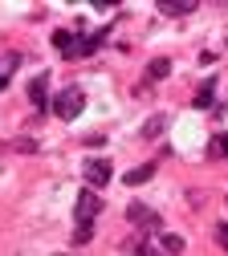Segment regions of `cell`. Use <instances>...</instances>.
<instances>
[{"label": "cell", "mask_w": 228, "mask_h": 256, "mask_svg": "<svg viewBox=\"0 0 228 256\" xmlns=\"http://www.w3.org/2000/svg\"><path fill=\"white\" fill-rule=\"evenodd\" d=\"M82 110H86V90H82V86H65L57 98H53V114H57V118H65V122L78 118Z\"/></svg>", "instance_id": "6da1fadb"}, {"label": "cell", "mask_w": 228, "mask_h": 256, "mask_svg": "<svg viewBox=\"0 0 228 256\" xmlns=\"http://www.w3.org/2000/svg\"><path fill=\"white\" fill-rule=\"evenodd\" d=\"M126 220L135 224L139 232H163V216H155L147 204H130V208H126Z\"/></svg>", "instance_id": "7a4b0ae2"}, {"label": "cell", "mask_w": 228, "mask_h": 256, "mask_svg": "<svg viewBox=\"0 0 228 256\" xmlns=\"http://www.w3.org/2000/svg\"><path fill=\"white\" fill-rule=\"evenodd\" d=\"M74 216H78V224H90V228H94V220L98 216H102V200H98V191H82V196H78V204H74Z\"/></svg>", "instance_id": "3957f363"}, {"label": "cell", "mask_w": 228, "mask_h": 256, "mask_svg": "<svg viewBox=\"0 0 228 256\" xmlns=\"http://www.w3.org/2000/svg\"><path fill=\"white\" fill-rule=\"evenodd\" d=\"M82 175H86V183H90V191H98L102 183H110V163L106 158H86V167H82Z\"/></svg>", "instance_id": "277c9868"}, {"label": "cell", "mask_w": 228, "mask_h": 256, "mask_svg": "<svg viewBox=\"0 0 228 256\" xmlns=\"http://www.w3.org/2000/svg\"><path fill=\"white\" fill-rule=\"evenodd\" d=\"M29 102H33V110H37V114L45 110V102H49V78H45V74L29 86Z\"/></svg>", "instance_id": "5b68a950"}, {"label": "cell", "mask_w": 228, "mask_h": 256, "mask_svg": "<svg viewBox=\"0 0 228 256\" xmlns=\"http://www.w3.org/2000/svg\"><path fill=\"white\" fill-rule=\"evenodd\" d=\"M159 12H163V16H191V12H195V4H187V0H163Z\"/></svg>", "instance_id": "8992f818"}, {"label": "cell", "mask_w": 228, "mask_h": 256, "mask_svg": "<svg viewBox=\"0 0 228 256\" xmlns=\"http://www.w3.org/2000/svg\"><path fill=\"white\" fill-rule=\"evenodd\" d=\"M53 45H57L65 57H74V49H78V37L70 33V28H57V33H53Z\"/></svg>", "instance_id": "52a82bcc"}, {"label": "cell", "mask_w": 228, "mask_h": 256, "mask_svg": "<svg viewBox=\"0 0 228 256\" xmlns=\"http://www.w3.org/2000/svg\"><path fill=\"white\" fill-rule=\"evenodd\" d=\"M151 175H155V163H139V167H130V171H126V183H130V187H139V183H147Z\"/></svg>", "instance_id": "ba28073f"}, {"label": "cell", "mask_w": 228, "mask_h": 256, "mask_svg": "<svg viewBox=\"0 0 228 256\" xmlns=\"http://www.w3.org/2000/svg\"><path fill=\"white\" fill-rule=\"evenodd\" d=\"M167 74H171V61H167V57H155L151 66H147V82H163Z\"/></svg>", "instance_id": "9c48e42d"}, {"label": "cell", "mask_w": 228, "mask_h": 256, "mask_svg": "<svg viewBox=\"0 0 228 256\" xmlns=\"http://www.w3.org/2000/svg\"><path fill=\"white\" fill-rule=\"evenodd\" d=\"M187 244H183V236H175V232H163V256H179Z\"/></svg>", "instance_id": "30bf717a"}, {"label": "cell", "mask_w": 228, "mask_h": 256, "mask_svg": "<svg viewBox=\"0 0 228 256\" xmlns=\"http://www.w3.org/2000/svg\"><path fill=\"white\" fill-rule=\"evenodd\" d=\"M212 98H216V82H204L195 90V106H212Z\"/></svg>", "instance_id": "8fae6325"}, {"label": "cell", "mask_w": 228, "mask_h": 256, "mask_svg": "<svg viewBox=\"0 0 228 256\" xmlns=\"http://www.w3.org/2000/svg\"><path fill=\"white\" fill-rule=\"evenodd\" d=\"M130 256H163L159 248H151L147 240H135V244H130Z\"/></svg>", "instance_id": "7c38bea8"}, {"label": "cell", "mask_w": 228, "mask_h": 256, "mask_svg": "<svg viewBox=\"0 0 228 256\" xmlns=\"http://www.w3.org/2000/svg\"><path fill=\"white\" fill-rule=\"evenodd\" d=\"M17 66H21V53H5V61H0V78H9Z\"/></svg>", "instance_id": "4fadbf2b"}, {"label": "cell", "mask_w": 228, "mask_h": 256, "mask_svg": "<svg viewBox=\"0 0 228 256\" xmlns=\"http://www.w3.org/2000/svg\"><path fill=\"white\" fill-rule=\"evenodd\" d=\"M212 154L216 158H228V134H216L212 138Z\"/></svg>", "instance_id": "5bb4252c"}, {"label": "cell", "mask_w": 228, "mask_h": 256, "mask_svg": "<svg viewBox=\"0 0 228 256\" xmlns=\"http://www.w3.org/2000/svg\"><path fill=\"white\" fill-rule=\"evenodd\" d=\"M159 130H163V118H151V122L143 126V138H159Z\"/></svg>", "instance_id": "9a60e30c"}, {"label": "cell", "mask_w": 228, "mask_h": 256, "mask_svg": "<svg viewBox=\"0 0 228 256\" xmlns=\"http://www.w3.org/2000/svg\"><path fill=\"white\" fill-rule=\"evenodd\" d=\"M13 150H21V154H33V150H37V138H17V142H13Z\"/></svg>", "instance_id": "2e32d148"}, {"label": "cell", "mask_w": 228, "mask_h": 256, "mask_svg": "<svg viewBox=\"0 0 228 256\" xmlns=\"http://www.w3.org/2000/svg\"><path fill=\"white\" fill-rule=\"evenodd\" d=\"M90 236H94V228H90V224H78V232H74V240H78V244H86Z\"/></svg>", "instance_id": "e0dca14e"}, {"label": "cell", "mask_w": 228, "mask_h": 256, "mask_svg": "<svg viewBox=\"0 0 228 256\" xmlns=\"http://www.w3.org/2000/svg\"><path fill=\"white\" fill-rule=\"evenodd\" d=\"M216 240H220V244L228 248V224H220V228H216Z\"/></svg>", "instance_id": "ac0fdd59"}, {"label": "cell", "mask_w": 228, "mask_h": 256, "mask_svg": "<svg viewBox=\"0 0 228 256\" xmlns=\"http://www.w3.org/2000/svg\"><path fill=\"white\" fill-rule=\"evenodd\" d=\"M5 86H9V78H0V90H5Z\"/></svg>", "instance_id": "d6986e66"}, {"label": "cell", "mask_w": 228, "mask_h": 256, "mask_svg": "<svg viewBox=\"0 0 228 256\" xmlns=\"http://www.w3.org/2000/svg\"><path fill=\"white\" fill-rule=\"evenodd\" d=\"M0 150H9V146H5V142H0Z\"/></svg>", "instance_id": "ffe728a7"}]
</instances>
